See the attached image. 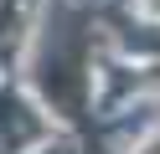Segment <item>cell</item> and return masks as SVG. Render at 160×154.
Wrapping results in <instances>:
<instances>
[{"label": "cell", "mask_w": 160, "mask_h": 154, "mask_svg": "<svg viewBox=\"0 0 160 154\" xmlns=\"http://www.w3.org/2000/svg\"><path fill=\"white\" fill-rule=\"evenodd\" d=\"M26 139H36V118H26V108L11 92H0V149H16Z\"/></svg>", "instance_id": "cell-1"}]
</instances>
